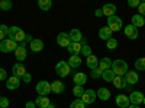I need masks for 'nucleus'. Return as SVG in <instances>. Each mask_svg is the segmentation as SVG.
Wrapping results in <instances>:
<instances>
[{
  "label": "nucleus",
  "mask_w": 145,
  "mask_h": 108,
  "mask_svg": "<svg viewBox=\"0 0 145 108\" xmlns=\"http://www.w3.org/2000/svg\"><path fill=\"white\" fill-rule=\"evenodd\" d=\"M7 37H9L12 41H15V42H25L26 34L23 32V29H20L19 27H10Z\"/></svg>",
  "instance_id": "nucleus-1"
},
{
  "label": "nucleus",
  "mask_w": 145,
  "mask_h": 108,
  "mask_svg": "<svg viewBox=\"0 0 145 108\" xmlns=\"http://www.w3.org/2000/svg\"><path fill=\"white\" fill-rule=\"evenodd\" d=\"M116 76H125L126 72H128V64L126 62H123V60H115V62H112V67H110Z\"/></svg>",
  "instance_id": "nucleus-2"
},
{
  "label": "nucleus",
  "mask_w": 145,
  "mask_h": 108,
  "mask_svg": "<svg viewBox=\"0 0 145 108\" xmlns=\"http://www.w3.org/2000/svg\"><path fill=\"white\" fill-rule=\"evenodd\" d=\"M18 42L12 41L10 38H6L3 41H0V51L2 53H12V51H16L18 48Z\"/></svg>",
  "instance_id": "nucleus-3"
},
{
  "label": "nucleus",
  "mask_w": 145,
  "mask_h": 108,
  "mask_svg": "<svg viewBox=\"0 0 145 108\" xmlns=\"http://www.w3.org/2000/svg\"><path fill=\"white\" fill-rule=\"evenodd\" d=\"M70 72H71V67L68 66L67 62H58L55 64V73L59 76V78H65L70 75Z\"/></svg>",
  "instance_id": "nucleus-4"
},
{
  "label": "nucleus",
  "mask_w": 145,
  "mask_h": 108,
  "mask_svg": "<svg viewBox=\"0 0 145 108\" xmlns=\"http://www.w3.org/2000/svg\"><path fill=\"white\" fill-rule=\"evenodd\" d=\"M107 27L112 29V32H119L120 29H122V19H120L119 16H110L107 18Z\"/></svg>",
  "instance_id": "nucleus-5"
},
{
  "label": "nucleus",
  "mask_w": 145,
  "mask_h": 108,
  "mask_svg": "<svg viewBox=\"0 0 145 108\" xmlns=\"http://www.w3.org/2000/svg\"><path fill=\"white\" fill-rule=\"evenodd\" d=\"M36 92H38L41 97H46L51 91V83L50 82H46V80H41L38 82V85H36Z\"/></svg>",
  "instance_id": "nucleus-6"
},
{
  "label": "nucleus",
  "mask_w": 145,
  "mask_h": 108,
  "mask_svg": "<svg viewBox=\"0 0 145 108\" xmlns=\"http://www.w3.org/2000/svg\"><path fill=\"white\" fill-rule=\"evenodd\" d=\"M96 97H97V93H96L93 89H87V91H84L83 93V97L80 98L84 104H93L96 101Z\"/></svg>",
  "instance_id": "nucleus-7"
},
{
  "label": "nucleus",
  "mask_w": 145,
  "mask_h": 108,
  "mask_svg": "<svg viewBox=\"0 0 145 108\" xmlns=\"http://www.w3.org/2000/svg\"><path fill=\"white\" fill-rule=\"evenodd\" d=\"M15 56H16V58L19 60V63L23 62V60H26V56H28V53H26V42H22V44L18 47L16 51H15Z\"/></svg>",
  "instance_id": "nucleus-8"
},
{
  "label": "nucleus",
  "mask_w": 145,
  "mask_h": 108,
  "mask_svg": "<svg viewBox=\"0 0 145 108\" xmlns=\"http://www.w3.org/2000/svg\"><path fill=\"white\" fill-rule=\"evenodd\" d=\"M57 44L59 47H68L71 44V40H70V35L67 32H59L58 37H57Z\"/></svg>",
  "instance_id": "nucleus-9"
},
{
  "label": "nucleus",
  "mask_w": 145,
  "mask_h": 108,
  "mask_svg": "<svg viewBox=\"0 0 145 108\" xmlns=\"http://www.w3.org/2000/svg\"><path fill=\"white\" fill-rule=\"evenodd\" d=\"M125 35H126V37L129 38V40H137L138 38V28H135L134 25H132V23H129V25H126L125 27Z\"/></svg>",
  "instance_id": "nucleus-10"
},
{
  "label": "nucleus",
  "mask_w": 145,
  "mask_h": 108,
  "mask_svg": "<svg viewBox=\"0 0 145 108\" xmlns=\"http://www.w3.org/2000/svg\"><path fill=\"white\" fill-rule=\"evenodd\" d=\"M20 82H22L20 78H18V76H12V78H9V79L6 80V88L10 89V91H15V89L19 88Z\"/></svg>",
  "instance_id": "nucleus-11"
},
{
  "label": "nucleus",
  "mask_w": 145,
  "mask_h": 108,
  "mask_svg": "<svg viewBox=\"0 0 145 108\" xmlns=\"http://www.w3.org/2000/svg\"><path fill=\"white\" fill-rule=\"evenodd\" d=\"M128 98H129V102H131L132 105H139V104H142V101H144V95H142V92L135 91V92H132L131 97H128Z\"/></svg>",
  "instance_id": "nucleus-12"
},
{
  "label": "nucleus",
  "mask_w": 145,
  "mask_h": 108,
  "mask_svg": "<svg viewBox=\"0 0 145 108\" xmlns=\"http://www.w3.org/2000/svg\"><path fill=\"white\" fill-rule=\"evenodd\" d=\"M125 80H126V83L128 85H135V83H138V80H139V76H138V73L137 72H134V70H128L126 72V75H125Z\"/></svg>",
  "instance_id": "nucleus-13"
},
{
  "label": "nucleus",
  "mask_w": 145,
  "mask_h": 108,
  "mask_svg": "<svg viewBox=\"0 0 145 108\" xmlns=\"http://www.w3.org/2000/svg\"><path fill=\"white\" fill-rule=\"evenodd\" d=\"M12 72H13V76H18V78H23V75H25L26 73V67L25 66H23L22 63H15L13 64V69H12Z\"/></svg>",
  "instance_id": "nucleus-14"
},
{
  "label": "nucleus",
  "mask_w": 145,
  "mask_h": 108,
  "mask_svg": "<svg viewBox=\"0 0 145 108\" xmlns=\"http://www.w3.org/2000/svg\"><path fill=\"white\" fill-rule=\"evenodd\" d=\"M31 51L32 53H39L44 50V41L42 40H38V38H33V41L31 42Z\"/></svg>",
  "instance_id": "nucleus-15"
},
{
  "label": "nucleus",
  "mask_w": 145,
  "mask_h": 108,
  "mask_svg": "<svg viewBox=\"0 0 145 108\" xmlns=\"http://www.w3.org/2000/svg\"><path fill=\"white\" fill-rule=\"evenodd\" d=\"M68 35H70L71 42H81V40H83V34H81V31H80V29H77V28L71 29Z\"/></svg>",
  "instance_id": "nucleus-16"
},
{
  "label": "nucleus",
  "mask_w": 145,
  "mask_h": 108,
  "mask_svg": "<svg viewBox=\"0 0 145 108\" xmlns=\"http://www.w3.org/2000/svg\"><path fill=\"white\" fill-rule=\"evenodd\" d=\"M67 50L71 56H78L81 53V42H71L67 47Z\"/></svg>",
  "instance_id": "nucleus-17"
},
{
  "label": "nucleus",
  "mask_w": 145,
  "mask_h": 108,
  "mask_svg": "<svg viewBox=\"0 0 145 108\" xmlns=\"http://www.w3.org/2000/svg\"><path fill=\"white\" fill-rule=\"evenodd\" d=\"M64 89H65V85H64L61 80H54V82L51 83V91H52L54 93H63Z\"/></svg>",
  "instance_id": "nucleus-18"
},
{
  "label": "nucleus",
  "mask_w": 145,
  "mask_h": 108,
  "mask_svg": "<svg viewBox=\"0 0 145 108\" xmlns=\"http://www.w3.org/2000/svg\"><path fill=\"white\" fill-rule=\"evenodd\" d=\"M116 105L118 107H120V108H128L129 107V98L126 97V95H118V97H116Z\"/></svg>",
  "instance_id": "nucleus-19"
},
{
  "label": "nucleus",
  "mask_w": 145,
  "mask_h": 108,
  "mask_svg": "<svg viewBox=\"0 0 145 108\" xmlns=\"http://www.w3.org/2000/svg\"><path fill=\"white\" fill-rule=\"evenodd\" d=\"M86 63H87V67H89L90 70H94V69L99 67V58L91 54V56H89V57L86 58Z\"/></svg>",
  "instance_id": "nucleus-20"
},
{
  "label": "nucleus",
  "mask_w": 145,
  "mask_h": 108,
  "mask_svg": "<svg viewBox=\"0 0 145 108\" xmlns=\"http://www.w3.org/2000/svg\"><path fill=\"white\" fill-rule=\"evenodd\" d=\"M72 79H74V83H76V85H78V86H83L84 83H87V76L84 75L83 72H77Z\"/></svg>",
  "instance_id": "nucleus-21"
},
{
  "label": "nucleus",
  "mask_w": 145,
  "mask_h": 108,
  "mask_svg": "<svg viewBox=\"0 0 145 108\" xmlns=\"http://www.w3.org/2000/svg\"><path fill=\"white\" fill-rule=\"evenodd\" d=\"M112 29L109 28V27H103V28H100V31H99V37L102 38V40H105V41H107V40H110L112 38Z\"/></svg>",
  "instance_id": "nucleus-22"
},
{
  "label": "nucleus",
  "mask_w": 145,
  "mask_h": 108,
  "mask_svg": "<svg viewBox=\"0 0 145 108\" xmlns=\"http://www.w3.org/2000/svg\"><path fill=\"white\" fill-rule=\"evenodd\" d=\"M110 67H112V60L109 58V57H103V58L99 60V69H100L102 72L109 70Z\"/></svg>",
  "instance_id": "nucleus-23"
},
{
  "label": "nucleus",
  "mask_w": 145,
  "mask_h": 108,
  "mask_svg": "<svg viewBox=\"0 0 145 108\" xmlns=\"http://www.w3.org/2000/svg\"><path fill=\"white\" fill-rule=\"evenodd\" d=\"M112 83H113V86L118 88V89H123V88H126V85H128L123 76H116V78L113 79Z\"/></svg>",
  "instance_id": "nucleus-24"
},
{
  "label": "nucleus",
  "mask_w": 145,
  "mask_h": 108,
  "mask_svg": "<svg viewBox=\"0 0 145 108\" xmlns=\"http://www.w3.org/2000/svg\"><path fill=\"white\" fill-rule=\"evenodd\" d=\"M102 10H103V15H105V16L110 18V16H115V12H116V6H115V5H110V3H109V5H105Z\"/></svg>",
  "instance_id": "nucleus-25"
},
{
  "label": "nucleus",
  "mask_w": 145,
  "mask_h": 108,
  "mask_svg": "<svg viewBox=\"0 0 145 108\" xmlns=\"http://www.w3.org/2000/svg\"><path fill=\"white\" fill-rule=\"evenodd\" d=\"M97 98L99 99H102V101H107L109 98H110V91H109L107 88H100V89H97Z\"/></svg>",
  "instance_id": "nucleus-26"
},
{
  "label": "nucleus",
  "mask_w": 145,
  "mask_h": 108,
  "mask_svg": "<svg viewBox=\"0 0 145 108\" xmlns=\"http://www.w3.org/2000/svg\"><path fill=\"white\" fill-rule=\"evenodd\" d=\"M35 104L38 108H46L48 105H50V99H48L46 97H41V95H38V98L35 99Z\"/></svg>",
  "instance_id": "nucleus-27"
},
{
  "label": "nucleus",
  "mask_w": 145,
  "mask_h": 108,
  "mask_svg": "<svg viewBox=\"0 0 145 108\" xmlns=\"http://www.w3.org/2000/svg\"><path fill=\"white\" fill-rule=\"evenodd\" d=\"M132 25H134L135 28H141V27H144V25H145V19H144V16H141L139 13H138V15H134V16H132Z\"/></svg>",
  "instance_id": "nucleus-28"
},
{
  "label": "nucleus",
  "mask_w": 145,
  "mask_h": 108,
  "mask_svg": "<svg viewBox=\"0 0 145 108\" xmlns=\"http://www.w3.org/2000/svg\"><path fill=\"white\" fill-rule=\"evenodd\" d=\"M67 63H68V66L71 69H76V67H78L81 64V58H80V56H71Z\"/></svg>",
  "instance_id": "nucleus-29"
},
{
  "label": "nucleus",
  "mask_w": 145,
  "mask_h": 108,
  "mask_svg": "<svg viewBox=\"0 0 145 108\" xmlns=\"http://www.w3.org/2000/svg\"><path fill=\"white\" fill-rule=\"evenodd\" d=\"M102 78H103L106 82H113V79L116 78V75H115V72H113L112 69H109V70H105V72H103Z\"/></svg>",
  "instance_id": "nucleus-30"
},
{
  "label": "nucleus",
  "mask_w": 145,
  "mask_h": 108,
  "mask_svg": "<svg viewBox=\"0 0 145 108\" xmlns=\"http://www.w3.org/2000/svg\"><path fill=\"white\" fill-rule=\"evenodd\" d=\"M38 6H39L41 10L46 12V10H50V9H51L52 3H51V0H39V2H38Z\"/></svg>",
  "instance_id": "nucleus-31"
},
{
  "label": "nucleus",
  "mask_w": 145,
  "mask_h": 108,
  "mask_svg": "<svg viewBox=\"0 0 145 108\" xmlns=\"http://www.w3.org/2000/svg\"><path fill=\"white\" fill-rule=\"evenodd\" d=\"M7 34H9V28L5 25H0V41H3V40H6V37H7Z\"/></svg>",
  "instance_id": "nucleus-32"
},
{
  "label": "nucleus",
  "mask_w": 145,
  "mask_h": 108,
  "mask_svg": "<svg viewBox=\"0 0 145 108\" xmlns=\"http://www.w3.org/2000/svg\"><path fill=\"white\" fill-rule=\"evenodd\" d=\"M80 54H83L84 57H89V56H91V47H89L87 44H84V45H81V53Z\"/></svg>",
  "instance_id": "nucleus-33"
},
{
  "label": "nucleus",
  "mask_w": 145,
  "mask_h": 108,
  "mask_svg": "<svg viewBox=\"0 0 145 108\" xmlns=\"http://www.w3.org/2000/svg\"><path fill=\"white\" fill-rule=\"evenodd\" d=\"M72 93H74L76 97L80 99V98L83 97V93H84V88H83V86H78V85H76V86H74V89H72Z\"/></svg>",
  "instance_id": "nucleus-34"
},
{
  "label": "nucleus",
  "mask_w": 145,
  "mask_h": 108,
  "mask_svg": "<svg viewBox=\"0 0 145 108\" xmlns=\"http://www.w3.org/2000/svg\"><path fill=\"white\" fill-rule=\"evenodd\" d=\"M70 108H86V104H84L81 99H76V101H72L71 104H70Z\"/></svg>",
  "instance_id": "nucleus-35"
},
{
  "label": "nucleus",
  "mask_w": 145,
  "mask_h": 108,
  "mask_svg": "<svg viewBox=\"0 0 145 108\" xmlns=\"http://www.w3.org/2000/svg\"><path fill=\"white\" fill-rule=\"evenodd\" d=\"M135 69L137 70H145V57L137 60L135 62Z\"/></svg>",
  "instance_id": "nucleus-36"
},
{
  "label": "nucleus",
  "mask_w": 145,
  "mask_h": 108,
  "mask_svg": "<svg viewBox=\"0 0 145 108\" xmlns=\"http://www.w3.org/2000/svg\"><path fill=\"white\" fill-rule=\"evenodd\" d=\"M106 47H107L109 50H115L116 47H118V41L112 37L110 40H107V41H106Z\"/></svg>",
  "instance_id": "nucleus-37"
},
{
  "label": "nucleus",
  "mask_w": 145,
  "mask_h": 108,
  "mask_svg": "<svg viewBox=\"0 0 145 108\" xmlns=\"http://www.w3.org/2000/svg\"><path fill=\"white\" fill-rule=\"evenodd\" d=\"M90 75H91V78H93V79H99V78H102L103 72L97 67V69H94V70H90Z\"/></svg>",
  "instance_id": "nucleus-38"
},
{
  "label": "nucleus",
  "mask_w": 145,
  "mask_h": 108,
  "mask_svg": "<svg viewBox=\"0 0 145 108\" xmlns=\"http://www.w3.org/2000/svg\"><path fill=\"white\" fill-rule=\"evenodd\" d=\"M2 9L5 12L12 9V2H10V0H2Z\"/></svg>",
  "instance_id": "nucleus-39"
},
{
  "label": "nucleus",
  "mask_w": 145,
  "mask_h": 108,
  "mask_svg": "<svg viewBox=\"0 0 145 108\" xmlns=\"http://www.w3.org/2000/svg\"><path fill=\"white\" fill-rule=\"evenodd\" d=\"M9 99L6 97H0V108H7L9 107Z\"/></svg>",
  "instance_id": "nucleus-40"
},
{
  "label": "nucleus",
  "mask_w": 145,
  "mask_h": 108,
  "mask_svg": "<svg viewBox=\"0 0 145 108\" xmlns=\"http://www.w3.org/2000/svg\"><path fill=\"white\" fill-rule=\"evenodd\" d=\"M0 80H7V72L3 67H0Z\"/></svg>",
  "instance_id": "nucleus-41"
},
{
  "label": "nucleus",
  "mask_w": 145,
  "mask_h": 108,
  "mask_svg": "<svg viewBox=\"0 0 145 108\" xmlns=\"http://www.w3.org/2000/svg\"><path fill=\"white\" fill-rule=\"evenodd\" d=\"M139 5H141L139 0H128V6H131V7H138Z\"/></svg>",
  "instance_id": "nucleus-42"
},
{
  "label": "nucleus",
  "mask_w": 145,
  "mask_h": 108,
  "mask_svg": "<svg viewBox=\"0 0 145 108\" xmlns=\"http://www.w3.org/2000/svg\"><path fill=\"white\" fill-rule=\"evenodd\" d=\"M22 80H23V82H25V83H29V82L32 80V75H31V73H28V72H26V73H25V75H23V78H22Z\"/></svg>",
  "instance_id": "nucleus-43"
},
{
  "label": "nucleus",
  "mask_w": 145,
  "mask_h": 108,
  "mask_svg": "<svg viewBox=\"0 0 145 108\" xmlns=\"http://www.w3.org/2000/svg\"><path fill=\"white\" fill-rule=\"evenodd\" d=\"M138 12H139V15H141V16L145 18V3H141V5L138 6Z\"/></svg>",
  "instance_id": "nucleus-44"
},
{
  "label": "nucleus",
  "mask_w": 145,
  "mask_h": 108,
  "mask_svg": "<svg viewBox=\"0 0 145 108\" xmlns=\"http://www.w3.org/2000/svg\"><path fill=\"white\" fill-rule=\"evenodd\" d=\"M94 15L97 16V18H102V16H105V15H103V10H102V9H96Z\"/></svg>",
  "instance_id": "nucleus-45"
},
{
  "label": "nucleus",
  "mask_w": 145,
  "mask_h": 108,
  "mask_svg": "<svg viewBox=\"0 0 145 108\" xmlns=\"http://www.w3.org/2000/svg\"><path fill=\"white\" fill-rule=\"evenodd\" d=\"M26 108H36V104L33 101H29V102H26Z\"/></svg>",
  "instance_id": "nucleus-46"
},
{
  "label": "nucleus",
  "mask_w": 145,
  "mask_h": 108,
  "mask_svg": "<svg viewBox=\"0 0 145 108\" xmlns=\"http://www.w3.org/2000/svg\"><path fill=\"white\" fill-rule=\"evenodd\" d=\"M32 41H33L32 35H26V37H25V42H32Z\"/></svg>",
  "instance_id": "nucleus-47"
},
{
  "label": "nucleus",
  "mask_w": 145,
  "mask_h": 108,
  "mask_svg": "<svg viewBox=\"0 0 145 108\" xmlns=\"http://www.w3.org/2000/svg\"><path fill=\"white\" fill-rule=\"evenodd\" d=\"M128 108H139V105H129Z\"/></svg>",
  "instance_id": "nucleus-48"
},
{
  "label": "nucleus",
  "mask_w": 145,
  "mask_h": 108,
  "mask_svg": "<svg viewBox=\"0 0 145 108\" xmlns=\"http://www.w3.org/2000/svg\"><path fill=\"white\" fill-rule=\"evenodd\" d=\"M46 108H55V105H54V104H50V105H48Z\"/></svg>",
  "instance_id": "nucleus-49"
},
{
  "label": "nucleus",
  "mask_w": 145,
  "mask_h": 108,
  "mask_svg": "<svg viewBox=\"0 0 145 108\" xmlns=\"http://www.w3.org/2000/svg\"><path fill=\"white\" fill-rule=\"evenodd\" d=\"M142 102H144V105H145V97H144V101H142Z\"/></svg>",
  "instance_id": "nucleus-50"
},
{
  "label": "nucleus",
  "mask_w": 145,
  "mask_h": 108,
  "mask_svg": "<svg viewBox=\"0 0 145 108\" xmlns=\"http://www.w3.org/2000/svg\"><path fill=\"white\" fill-rule=\"evenodd\" d=\"M0 9H2V2H0Z\"/></svg>",
  "instance_id": "nucleus-51"
}]
</instances>
